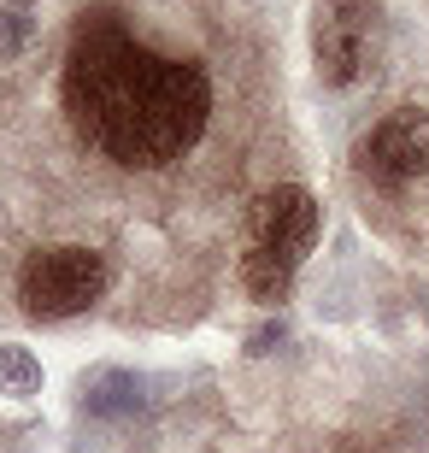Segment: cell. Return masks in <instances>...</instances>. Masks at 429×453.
<instances>
[{
  "instance_id": "1",
  "label": "cell",
  "mask_w": 429,
  "mask_h": 453,
  "mask_svg": "<svg viewBox=\"0 0 429 453\" xmlns=\"http://www.w3.org/2000/svg\"><path fill=\"white\" fill-rule=\"evenodd\" d=\"M65 118L77 142L124 171H165L195 153L212 118V77L195 53L153 48L112 6L83 12L65 53Z\"/></svg>"
},
{
  "instance_id": "2",
  "label": "cell",
  "mask_w": 429,
  "mask_h": 453,
  "mask_svg": "<svg viewBox=\"0 0 429 453\" xmlns=\"http://www.w3.org/2000/svg\"><path fill=\"white\" fill-rule=\"evenodd\" d=\"M112 271L95 248H42L18 265V301L24 312L42 324H59V319H77L106 295Z\"/></svg>"
},
{
  "instance_id": "3",
  "label": "cell",
  "mask_w": 429,
  "mask_h": 453,
  "mask_svg": "<svg viewBox=\"0 0 429 453\" xmlns=\"http://www.w3.org/2000/svg\"><path fill=\"white\" fill-rule=\"evenodd\" d=\"M318 242V201H312V188H300V183H282L271 188V195H259L248 212V248L259 253H277L282 265H295L312 253Z\"/></svg>"
},
{
  "instance_id": "4",
  "label": "cell",
  "mask_w": 429,
  "mask_h": 453,
  "mask_svg": "<svg viewBox=\"0 0 429 453\" xmlns=\"http://www.w3.org/2000/svg\"><path fill=\"white\" fill-rule=\"evenodd\" d=\"M359 171L377 183L400 188L429 171V112L424 106H395L377 130L359 142Z\"/></svg>"
},
{
  "instance_id": "5",
  "label": "cell",
  "mask_w": 429,
  "mask_h": 453,
  "mask_svg": "<svg viewBox=\"0 0 429 453\" xmlns=\"http://www.w3.org/2000/svg\"><path fill=\"white\" fill-rule=\"evenodd\" d=\"M371 0H330L324 18H318V77L330 88H347L364 71V53H371Z\"/></svg>"
},
{
  "instance_id": "6",
  "label": "cell",
  "mask_w": 429,
  "mask_h": 453,
  "mask_svg": "<svg viewBox=\"0 0 429 453\" xmlns=\"http://www.w3.org/2000/svg\"><path fill=\"white\" fill-rule=\"evenodd\" d=\"M142 377L135 371H118V365H100L83 377V412H95V418H130V412H142Z\"/></svg>"
},
{
  "instance_id": "7",
  "label": "cell",
  "mask_w": 429,
  "mask_h": 453,
  "mask_svg": "<svg viewBox=\"0 0 429 453\" xmlns=\"http://www.w3.org/2000/svg\"><path fill=\"white\" fill-rule=\"evenodd\" d=\"M241 283H248V295H253L259 306H277V301H288L295 265H282L277 253H259V248H248V253H241Z\"/></svg>"
},
{
  "instance_id": "8",
  "label": "cell",
  "mask_w": 429,
  "mask_h": 453,
  "mask_svg": "<svg viewBox=\"0 0 429 453\" xmlns=\"http://www.w3.org/2000/svg\"><path fill=\"white\" fill-rule=\"evenodd\" d=\"M35 388H42V365H35L30 348H0V395H18V401H30Z\"/></svg>"
},
{
  "instance_id": "9",
  "label": "cell",
  "mask_w": 429,
  "mask_h": 453,
  "mask_svg": "<svg viewBox=\"0 0 429 453\" xmlns=\"http://www.w3.org/2000/svg\"><path fill=\"white\" fill-rule=\"evenodd\" d=\"M24 42H30V18H18L0 6V59H12V53H24Z\"/></svg>"
},
{
  "instance_id": "10",
  "label": "cell",
  "mask_w": 429,
  "mask_h": 453,
  "mask_svg": "<svg viewBox=\"0 0 429 453\" xmlns=\"http://www.w3.org/2000/svg\"><path fill=\"white\" fill-rule=\"evenodd\" d=\"M282 342V324H264V330H253V342H248V353H271Z\"/></svg>"
},
{
  "instance_id": "11",
  "label": "cell",
  "mask_w": 429,
  "mask_h": 453,
  "mask_svg": "<svg viewBox=\"0 0 429 453\" xmlns=\"http://www.w3.org/2000/svg\"><path fill=\"white\" fill-rule=\"evenodd\" d=\"M0 6H30V0H0Z\"/></svg>"
}]
</instances>
